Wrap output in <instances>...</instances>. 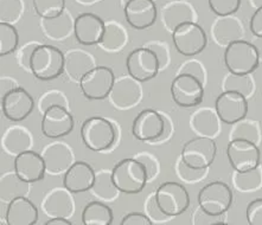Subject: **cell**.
Returning a JSON list of instances; mask_svg holds the SVG:
<instances>
[{"label":"cell","instance_id":"58","mask_svg":"<svg viewBox=\"0 0 262 225\" xmlns=\"http://www.w3.org/2000/svg\"><path fill=\"white\" fill-rule=\"evenodd\" d=\"M210 225H229V224L223 223V222H215V223H212V224H210Z\"/></svg>","mask_w":262,"mask_h":225},{"label":"cell","instance_id":"11","mask_svg":"<svg viewBox=\"0 0 262 225\" xmlns=\"http://www.w3.org/2000/svg\"><path fill=\"white\" fill-rule=\"evenodd\" d=\"M171 96L179 107L193 108L204 99V84L191 75L178 74L172 80Z\"/></svg>","mask_w":262,"mask_h":225},{"label":"cell","instance_id":"40","mask_svg":"<svg viewBox=\"0 0 262 225\" xmlns=\"http://www.w3.org/2000/svg\"><path fill=\"white\" fill-rule=\"evenodd\" d=\"M54 106H62L70 109V103H69L68 97H67V95L62 92V90L50 89V90H47L46 93L39 96L38 109L42 114L46 110H48L49 108Z\"/></svg>","mask_w":262,"mask_h":225},{"label":"cell","instance_id":"36","mask_svg":"<svg viewBox=\"0 0 262 225\" xmlns=\"http://www.w3.org/2000/svg\"><path fill=\"white\" fill-rule=\"evenodd\" d=\"M222 88L223 92L224 90L237 92L248 99L254 92V82L250 75H235L229 73L224 77Z\"/></svg>","mask_w":262,"mask_h":225},{"label":"cell","instance_id":"45","mask_svg":"<svg viewBox=\"0 0 262 225\" xmlns=\"http://www.w3.org/2000/svg\"><path fill=\"white\" fill-rule=\"evenodd\" d=\"M134 158L139 161V163L143 164V166L145 167L146 172H147V177H148V182L149 180L155 179L157 175L159 173L160 170V165L159 161L157 159L156 155H153L152 153L149 152H140L138 154L134 155Z\"/></svg>","mask_w":262,"mask_h":225},{"label":"cell","instance_id":"57","mask_svg":"<svg viewBox=\"0 0 262 225\" xmlns=\"http://www.w3.org/2000/svg\"><path fill=\"white\" fill-rule=\"evenodd\" d=\"M249 4L255 9H259V7H262V0H249Z\"/></svg>","mask_w":262,"mask_h":225},{"label":"cell","instance_id":"52","mask_svg":"<svg viewBox=\"0 0 262 225\" xmlns=\"http://www.w3.org/2000/svg\"><path fill=\"white\" fill-rule=\"evenodd\" d=\"M19 88V84L16 78H12L10 76H2L0 78V99L10 93L11 90Z\"/></svg>","mask_w":262,"mask_h":225},{"label":"cell","instance_id":"41","mask_svg":"<svg viewBox=\"0 0 262 225\" xmlns=\"http://www.w3.org/2000/svg\"><path fill=\"white\" fill-rule=\"evenodd\" d=\"M233 182L235 187L239 191H252L261 185L262 173L259 167L253 171L243 172V173L235 172Z\"/></svg>","mask_w":262,"mask_h":225},{"label":"cell","instance_id":"33","mask_svg":"<svg viewBox=\"0 0 262 225\" xmlns=\"http://www.w3.org/2000/svg\"><path fill=\"white\" fill-rule=\"evenodd\" d=\"M113 218L112 209L100 200L88 202L81 215L82 225H112Z\"/></svg>","mask_w":262,"mask_h":225},{"label":"cell","instance_id":"26","mask_svg":"<svg viewBox=\"0 0 262 225\" xmlns=\"http://www.w3.org/2000/svg\"><path fill=\"white\" fill-rule=\"evenodd\" d=\"M95 66L96 61L91 52L72 49L64 54V74L72 81L80 83L81 78Z\"/></svg>","mask_w":262,"mask_h":225},{"label":"cell","instance_id":"53","mask_svg":"<svg viewBox=\"0 0 262 225\" xmlns=\"http://www.w3.org/2000/svg\"><path fill=\"white\" fill-rule=\"evenodd\" d=\"M164 118H165V129H164L163 137L160 138L159 140L156 142V144H159V142H164V141L168 140V139H170V137H171L172 132H173V125H172L170 118H168L167 115H164Z\"/></svg>","mask_w":262,"mask_h":225},{"label":"cell","instance_id":"13","mask_svg":"<svg viewBox=\"0 0 262 225\" xmlns=\"http://www.w3.org/2000/svg\"><path fill=\"white\" fill-rule=\"evenodd\" d=\"M165 118L162 112L151 108L143 109L133 120L132 134L139 141L156 144L163 137Z\"/></svg>","mask_w":262,"mask_h":225},{"label":"cell","instance_id":"39","mask_svg":"<svg viewBox=\"0 0 262 225\" xmlns=\"http://www.w3.org/2000/svg\"><path fill=\"white\" fill-rule=\"evenodd\" d=\"M32 6L40 18H54L66 10V0H32Z\"/></svg>","mask_w":262,"mask_h":225},{"label":"cell","instance_id":"43","mask_svg":"<svg viewBox=\"0 0 262 225\" xmlns=\"http://www.w3.org/2000/svg\"><path fill=\"white\" fill-rule=\"evenodd\" d=\"M207 171L208 168H205V170H197V168L188 166V165L182 160V158L178 159L177 164H176V172H177L178 177L188 183L200 182V180L203 179L204 175L207 174Z\"/></svg>","mask_w":262,"mask_h":225},{"label":"cell","instance_id":"35","mask_svg":"<svg viewBox=\"0 0 262 225\" xmlns=\"http://www.w3.org/2000/svg\"><path fill=\"white\" fill-rule=\"evenodd\" d=\"M231 126H233V128L230 130V140L243 139V140L252 141L254 144L259 145L261 141V132L257 122L253 121V120L243 119Z\"/></svg>","mask_w":262,"mask_h":225},{"label":"cell","instance_id":"2","mask_svg":"<svg viewBox=\"0 0 262 225\" xmlns=\"http://www.w3.org/2000/svg\"><path fill=\"white\" fill-rule=\"evenodd\" d=\"M224 64L231 74L252 75L260 65L259 50L254 43L243 39L235 40L226 48Z\"/></svg>","mask_w":262,"mask_h":225},{"label":"cell","instance_id":"1","mask_svg":"<svg viewBox=\"0 0 262 225\" xmlns=\"http://www.w3.org/2000/svg\"><path fill=\"white\" fill-rule=\"evenodd\" d=\"M112 178L117 189L125 194L140 193L148 183L147 172L134 156L119 161L112 170Z\"/></svg>","mask_w":262,"mask_h":225},{"label":"cell","instance_id":"48","mask_svg":"<svg viewBox=\"0 0 262 225\" xmlns=\"http://www.w3.org/2000/svg\"><path fill=\"white\" fill-rule=\"evenodd\" d=\"M145 210L146 215H147L153 222H164V220L170 218V217H167L165 213L160 210L158 202H157L156 199V193L149 194L147 197V199L145 201Z\"/></svg>","mask_w":262,"mask_h":225},{"label":"cell","instance_id":"54","mask_svg":"<svg viewBox=\"0 0 262 225\" xmlns=\"http://www.w3.org/2000/svg\"><path fill=\"white\" fill-rule=\"evenodd\" d=\"M44 225H73L68 218H50Z\"/></svg>","mask_w":262,"mask_h":225},{"label":"cell","instance_id":"20","mask_svg":"<svg viewBox=\"0 0 262 225\" xmlns=\"http://www.w3.org/2000/svg\"><path fill=\"white\" fill-rule=\"evenodd\" d=\"M106 21L94 13L84 12L75 18L74 35L82 45H99L104 33Z\"/></svg>","mask_w":262,"mask_h":225},{"label":"cell","instance_id":"15","mask_svg":"<svg viewBox=\"0 0 262 225\" xmlns=\"http://www.w3.org/2000/svg\"><path fill=\"white\" fill-rule=\"evenodd\" d=\"M143 99V88L140 82L128 76H120L115 78L108 100L115 108L120 110L129 109L137 106Z\"/></svg>","mask_w":262,"mask_h":225},{"label":"cell","instance_id":"17","mask_svg":"<svg viewBox=\"0 0 262 225\" xmlns=\"http://www.w3.org/2000/svg\"><path fill=\"white\" fill-rule=\"evenodd\" d=\"M0 100L4 116L12 122H20L28 119L35 108L33 97L21 87L11 90Z\"/></svg>","mask_w":262,"mask_h":225},{"label":"cell","instance_id":"55","mask_svg":"<svg viewBox=\"0 0 262 225\" xmlns=\"http://www.w3.org/2000/svg\"><path fill=\"white\" fill-rule=\"evenodd\" d=\"M255 44V47L257 48V50H259V55H260V62L262 61V38H259L256 40V42H254Z\"/></svg>","mask_w":262,"mask_h":225},{"label":"cell","instance_id":"27","mask_svg":"<svg viewBox=\"0 0 262 225\" xmlns=\"http://www.w3.org/2000/svg\"><path fill=\"white\" fill-rule=\"evenodd\" d=\"M33 147V137L23 126L9 127L2 137V148L7 154L16 158L20 153L30 151Z\"/></svg>","mask_w":262,"mask_h":225},{"label":"cell","instance_id":"24","mask_svg":"<svg viewBox=\"0 0 262 225\" xmlns=\"http://www.w3.org/2000/svg\"><path fill=\"white\" fill-rule=\"evenodd\" d=\"M162 20L167 31L172 32L181 24L197 20L194 7L185 0H171L162 9Z\"/></svg>","mask_w":262,"mask_h":225},{"label":"cell","instance_id":"18","mask_svg":"<svg viewBox=\"0 0 262 225\" xmlns=\"http://www.w3.org/2000/svg\"><path fill=\"white\" fill-rule=\"evenodd\" d=\"M46 163L47 173L58 175L66 173L75 163V155L72 147L66 142L55 140L43 148L42 153Z\"/></svg>","mask_w":262,"mask_h":225},{"label":"cell","instance_id":"4","mask_svg":"<svg viewBox=\"0 0 262 225\" xmlns=\"http://www.w3.org/2000/svg\"><path fill=\"white\" fill-rule=\"evenodd\" d=\"M80 133L82 142L93 152L107 151L117 140L114 125L101 116H92L85 120L82 123Z\"/></svg>","mask_w":262,"mask_h":225},{"label":"cell","instance_id":"16","mask_svg":"<svg viewBox=\"0 0 262 225\" xmlns=\"http://www.w3.org/2000/svg\"><path fill=\"white\" fill-rule=\"evenodd\" d=\"M74 118L70 109L62 106L50 107L43 112L42 133L49 139L64 138L74 129Z\"/></svg>","mask_w":262,"mask_h":225},{"label":"cell","instance_id":"5","mask_svg":"<svg viewBox=\"0 0 262 225\" xmlns=\"http://www.w3.org/2000/svg\"><path fill=\"white\" fill-rule=\"evenodd\" d=\"M233 191L223 182H211L203 186L198 193V205L208 215L220 217L233 204Z\"/></svg>","mask_w":262,"mask_h":225},{"label":"cell","instance_id":"60","mask_svg":"<svg viewBox=\"0 0 262 225\" xmlns=\"http://www.w3.org/2000/svg\"><path fill=\"white\" fill-rule=\"evenodd\" d=\"M2 225H9V224L6 223V220H5V222H3V220H2Z\"/></svg>","mask_w":262,"mask_h":225},{"label":"cell","instance_id":"25","mask_svg":"<svg viewBox=\"0 0 262 225\" xmlns=\"http://www.w3.org/2000/svg\"><path fill=\"white\" fill-rule=\"evenodd\" d=\"M38 217V209L29 198H14L7 204L5 220L9 225H35Z\"/></svg>","mask_w":262,"mask_h":225},{"label":"cell","instance_id":"10","mask_svg":"<svg viewBox=\"0 0 262 225\" xmlns=\"http://www.w3.org/2000/svg\"><path fill=\"white\" fill-rule=\"evenodd\" d=\"M115 78L117 77L111 68L97 65L81 78V92L85 99L91 101L108 99Z\"/></svg>","mask_w":262,"mask_h":225},{"label":"cell","instance_id":"14","mask_svg":"<svg viewBox=\"0 0 262 225\" xmlns=\"http://www.w3.org/2000/svg\"><path fill=\"white\" fill-rule=\"evenodd\" d=\"M215 110L223 123L234 125L246 119L248 114V100L245 95L231 90H224L217 96Z\"/></svg>","mask_w":262,"mask_h":225},{"label":"cell","instance_id":"6","mask_svg":"<svg viewBox=\"0 0 262 225\" xmlns=\"http://www.w3.org/2000/svg\"><path fill=\"white\" fill-rule=\"evenodd\" d=\"M171 33L176 50L186 57H193L207 48V33L197 21L181 24Z\"/></svg>","mask_w":262,"mask_h":225},{"label":"cell","instance_id":"59","mask_svg":"<svg viewBox=\"0 0 262 225\" xmlns=\"http://www.w3.org/2000/svg\"><path fill=\"white\" fill-rule=\"evenodd\" d=\"M120 2H121V5L122 6H125L126 4H127V2H129V0H120Z\"/></svg>","mask_w":262,"mask_h":225},{"label":"cell","instance_id":"31","mask_svg":"<svg viewBox=\"0 0 262 225\" xmlns=\"http://www.w3.org/2000/svg\"><path fill=\"white\" fill-rule=\"evenodd\" d=\"M128 42V33L126 29L115 20L106 21L104 33L99 47L107 52H119L126 47Z\"/></svg>","mask_w":262,"mask_h":225},{"label":"cell","instance_id":"8","mask_svg":"<svg viewBox=\"0 0 262 225\" xmlns=\"http://www.w3.org/2000/svg\"><path fill=\"white\" fill-rule=\"evenodd\" d=\"M159 208L167 217H177L190 206V196L184 185L176 182H165L156 191Z\"/></svg>","mask_w":262,"mask_h":225},{"label":"cell","instance_id":"21","mask_svg":"<svg viewBox=\"0 0 262 225\" xmlns=\"http://www.w3.org/2000/svg\"><path fill=\"white\" fill-rule=\"evenodd\" d=\"M13 171L21 180L29 184L40 182L47 173L46 163L42 154L32 149L20 153L14 158Z\"/></svg>","mask_w":262,"mask_h":225},{"label":"cell","instance_id":"56","mask_svg":"<svg viewBox=\"0 0 262 225\" xmlns=\"http://www.w3.org/2000/svg\"><path fill=\"white\" fill-rule=\"evenodd\" d=\"M76 2L81 4V5H93V4L99 2V0H76Z\"/></svg>","mask_w":262,"mask_h":225},{"label":"cell","instance_id":"32","mask_svg":"<svg viewBox=\"0 0 262 225\" xmlns=\"http://www.w3.org/2000/svg\"><path fill=\"white\" fill-rule=\"evenodd\" d=\"M30 191V184L21 180L16 172H9L2 175L0 179V199L9 202L18 197H26Z\"/></svg>","mask_w":262,"mask_h":225},{"label":"cell","instance_id":"51","mask_svg":"<svg viewBox=\"0 0 262 225\" xmlns=\"http://www.w3.org/2000/svg\"><path fill=\"white\" fill-rule=\"evenodd\" d=\"M249 29L256 38H262V7L256 9L253 13L249 21Z\"/></svg>","mask_w":262,"mask_h":225},{"label":"cell","instance_id":"3","mask_svg":"<svg viewBox=\"0 0 262 225\" xmlns=\"http://www.w3.org/2000/svg\"><path fill=\"white\" fill-rule=\"evenodd\" d=\"M64 73V54L50 44H40L31 58V74L37 80L51 81Z\"/></svg>","mask_w":262,"mask_h":225},{"label":"cell","instance_id":"19","mask_svg":"<svg viewBox=\"0 0 262 225\" xmlns=\"http://www.w3.org/2000/svg\"><path fill=\"white\" fill-rule=\"evenodd\" d=\"M126 21L136 30L151 28L158 18L156 0H129L123 6Z\"/></svg>","mask_w":262,"mask_h":225},{"label":"cell","instance_id":"30","mask_svg":"<svg viewBox=\"0 0 262 225\" xmlns=\"http://www.w3.org/2000/svg\"><path fill=\"white\" fill-rule=\"evenodd\" d=\"M221 120L216 110L211 108H201L191 115L190 125L194 133L201 137L214 139L221 129Z\"/></svg>","mask_w":262,"mask_h":225},{"label":"cell","instance_id":"9","mask_svg":"<svg viewBox=\"0 0 262 225\" xmlns=\"http://www.w3.org/2000/svg\"><path fill=\"white\" fill-rule=\"evenodd\" d=\"M227 156L235 172H249L260 166L261 152L259 145L243 139L230 140L227 146Z\"/></svg>","mask_w":262,"mask_h":225},{"label":"cell","instance_id":"38","mask_svg":"<svg viewBox=\"0 0 262 225\" xmlns=\"http://www.w3.org/2000/svg\"><path fill=\"white\" fill-rule=\"evenodd\" d=\"M23 0H0V22L14 25L23 17Z\"/></svg>","mask_w":262,"mask_h":225},{"label":"cell","instance_id":"47","mask_svg":"<svg viewBox=\"0 0 262 225\" xmlns=\"http://www.w3.org/2000/svg\"><path fill=\"white\" fill-rule=\"evenodd\" d=\"M178 74L191 75V76L198 78L203 84L207 81V74H205L204 66L197 59H189V61L183 62L178 69Z\"/></svg>","mask_w":262,"mask_h":225},{"label":"cell","instance_id":"49","mask_svg":"<svg viewBox=\"0 0 262 225\" xmlns=\"http://www.w3.org/2000/svg\"><path fill=\"white\" fill-rule=\"evenodd\" d=\"M246 218L248 225H262V198H256L247 206Z\"/></svg>","mask_w":262,"mask_h":225},{"label":"cell","instance_id":"44","mask_svg":"<svg viewBox=\"0 0 262 225\" xmlns=\"http://www.w3.org/2000/svg\"><path fill=\"white\" fill-rule=\"evenodd\" d=\"M42 43L37 42V40H32V42L25 43L19 50L17 51V63L21 69H24L28 73H31V58L35 50L38 45Z\"/></svg>","mask_w":262,"mask_h":225},{"label":"cell","instance_id":"50","mask_svg":"<svg viewBox=\"0 0 262 225\" xmlns=\"http://www.w3.org/2000/svg\"><path fill=\"white\" fill-rule=\"evenodd\" d=\"M120 225H155L153 220L146 215L141 212H130L121 219Z\"/></svg>","mask_w":262,"mask_h":225},{"label":"cell","instance_id":"34","mask_svg":"<svg viewBox=\"0 0 262 225\" xmlns=\"http://www.w3.org/2000/svg\"><path fill=\"white\" fill-rule=\"evenodd\" d=\"M92 193L101 200L113 201L118 198L120 191L117 189L112 178V171L100 170L96 172Z\"/></svg>","mask_w":262,"mask_h":225},{"label":"cell","instance_id":"23","mask_svg":"<svg viewBox=\"0 0 262 225\" xmlns=\"http://www.w3.org/2000/svg\"><path fill=\"white\" fill-rule=\"evenodd\" d=\"M96 172L85 161H75L63 177V186L72 193L91 191L95 182Z\"/></svg>","mask_w":262,"mask_h":225},{"label":"cell","instance_id":"29","mask_svg":"<svg viewBox=\"0 0 262 225\" xmlns=\"http://www.w3.org/2000/svg\"><path fill=\"white\" fill-rule=\"evenodd\" d=\"M211 35L217 44L221 47L222 45L228 47L235 40L242 39L245 31H243L242 22L233 14V16L217 18L211 28Z\"/></svg>","mask_w":262,"mask_h":225},{"label":"cell","instance_id":"28","mask_svg":"<svg viewBox=\"0 0 262 225\" xmlns=\"http://www.w3.org/2000/svg\"><path fill=\"white\" fill-rule=\"evenodd\" d=\"M40 29L44 36L51 40H64L74 33L75 19L69 11L64 10L57 17L40 18Z\"/></svg>","mask_w":262,"mask_h":225},{"label":"cell","instance_id":"12","mask_svg":"<svg viewBox=\"0 0 262 225\" xmlns=\"http://www.w3.org/2000/svg\"><path fill=\"white\" fill-rule=\"evenodd\" d=\"M127 73L140 83L148 82L158 75L160 65L155 52L141 47L130 51L126 58Z\"/></svg>","mask_w":262,"mask_h":225},{"label":"cell","instance_id":"42","mask_svg":"<svg viewBox=\"0 0 262 225\" xmlns=\"http://www.w3.org/2000/svg\"><path fill=\"white\" fill-rule=\"evenodd\" d=\"M242 0H208L209 7L217 17L233 16L239 10Z\"/></svg>","mask_w":262,"mask_h":225},{"label":"cell","instance_id":"7","mask_svg":"<svg viewBox=\"0 0 262 225\" xmlns=\"http://www.w3.org/2000/svg\"><path fill=\"white\" fill-rule=\"evenodd\" d=\"M216 154L217 145L214 139L198 135L185 142L182 148L181 158L188 166L205 170L214 163Z\"/></svg>","mask_w":262,"mask_h":225},{"label":"cell","instance_id":"37","mask_svg":"<svg viewBox=\"0 0 262 225\" xmlns=\"http://www.w3.org/2000/svg\"><path fill=\"white\" fill-rule=\"evenodd\" d=\"M19 43L17 29L9 22H0V56L13 54Z\"/></svg>","mask_w":262,"mask_h":225},{"label":"cell","instance_id":"22","mask_svg":"<svg viewBox=\"0 0 262 225\" xmlns=\"http://www.w3.org/2000/svg\"><path fill=\"white\" fill-rule=\"evenodd\" d=\"M42 210L50 218H69L75 210L72 192L64 186L49 191L42 201Z\"/></svg>","mask_w":262,"mask_h":225},{"label":"cell","instance_id":"46","mask_svg":"<svg viewBox=\"0 0 262 225\" xmlns=\"http://www.w3.org/2000/svg\"><path fill=\"white\" fill-rule=\"evenodd\" d=\"M145 48L149 49V50L155 52V55L158 58L160 70L165 69L170 63V50H168V47L166 43L160 42V40H151V42L145 43Z\"/></svg>","mask_w":262,"mask_h":225}]
</instances>
